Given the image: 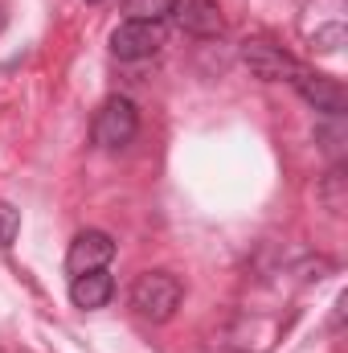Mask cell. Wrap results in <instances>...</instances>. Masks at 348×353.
Segmentation results:
<instances>
[{"label": "cell", "instance_id": "6da1fadb", "mask_svg": "<svg viewBox=\"0 0 348 353\" xmlns=\"http://www.w3.org/2000/svg\"><path fill=\"white\" fill-rule=\"evenodd\" d=\"M180 300H184V288H180V279H176L173 271H144L131 283V308L144 321H152V325L173 321Z\"/></svg>", "mask_w": 348, "mask_h": 353}, {"label": "cell", "instance_id": "7a4b0ae2", "mask_svg": "<svg viewBox=\"0 0 348 353\" xmlns=\"http://www.w3.org/2000/svg\"><path fill=\"white\" fill-rule=\"evenodd\" d=\"M135 132H140V107L131 99L115 94V99H107L98 107V115H94V144L98 148L119 152V148H127L135 140Z\"/></svg>", "mask_w": 348, "mask_h": 353}, {"label": "cell", "instance_id": "3957f363", "mask_svg": "<svg viewBox=\"0 0 348 353\" xmlns=\"http://www.w3.org/2000/svg\"><path fill=\"white\" fill-rule=\"evenodd\" d=\"M164 46V25L160 21H123L111 33V54L119 62H144L152 54H160Z\"/></svg>", "mask_w": 348, "mask_h": 353}, {"label": "cell", "instance_id": "277c9868", "mask_svg": "<svg viewBox=\"0 0 348 353\" xmlns=\"http://www.w3.org/2000/svg\"><path fill=\"white\" fill-rule=\"evenodd\" d=\"M291 87L299 90V99L307 103V107H316L320 115H332V119H345L348 111V90L336 83V79H328V74H316V70H295L291 74Z\"/></svg>", "mask_w": 348, "mask_h": 353}, {"label": "cell", "instance_id": "5b68a950", "mask_svg": "<svg viewBox=\"0 0 348 353\" xmlns=\"http://www.w3.org/2000/svg\"><path fill=\"white\" fill-rule=\"evenodd\" d=\"M242 62L250 66V74L262 79V83H291V74L299 70V62H295L283 46H274V41H266V37H250V41L242 46Z\"/></svg>", "mask_w": 348, "mask_h": 353}, {"label": "cell", "instance_id": "8992f818", "mask_svg": "<svg viewBox=\"0 0 348 353\" xmlns=\"http://www.w3.org/2000/svg\"><path fill=\"white\" fill-rule=\"evenodd\" d=\"M111 259H115V239H111L107 230H83V234L70 243V251H66V267H70V275L98 271V267H107Z\"/></svg>", "mask_w": 348, "mask_h": 353}, {"label": "cell", "instance_id": "52a82bcc", "mask_svg": "<svg viewBox=\"0 0 348 353\" xmlns=\"http://www.w3.org/2000/svg\"><path fill=\"white\" fill-rule=\"evenodd\" d=\"M173 17L188 37H217L221 33L217 0H173Z\"/></svg>", "mask_w": 348, "mask_h": 353}, {"label": "cell", "instance_id": "ba28073f", "mask_svg": "<svg viewBox=\"0 0 348 353\" xmlns=\"http://www.w3.org/2000/svg\"><path fill=\"white\" fill-rule=\"evenodd\" d=\"M111 296H115V279L107 275V267H98V271H83V275H74V283H70V300H74V308H102V304H111Z\"/></svg>", "mask_w": 348, "mask_h": 353}, {"label": "cell", "instance_id": "9c48e42d", "mask_svg": "<svg viewBox=\"0 0 348 353\" xmlns=\"http://www.w3.org/2000/svg\"><path fill=\"white\" fill-rule=\"evenodd\" d=\"M320 201H324L332 214H345V205H348V176H345L340 165L320 181Z\"/></svg>", "mask_w": 348, "mask_h": 353}, {"label": "cell", "instance_id": "30bf717a", "mask_svg": "<svg viewBox=\"0 0 348 353\" xmlns=\"http://www.w3.org/2000/svg\"><path fill=\"white\" fill-rule=\"evenodd\" d=\"M127 21H164L173 12V0H123Z\"/></svg>", "mask_w": 348, "mask_h": 353}, {"label": "cell", "instance_id": "8fae6325", "mask_svg": "<svg viewBox=\"0 0 348 353\" xmlns=\"http://www.w3.org/2000/svg\"><path fill=\"white\" fill-rule=\"evenodd\" d=\"M345 46V25L336 21V25H328V29H316V37H312V50H320V54H336Z\"/></svg>", "mask_w": 348, "mask_h": 353}, {"label": "cell", "instance_id": "7c38bea8", "mask_svg": "<svg viewBox=\"0 0 348 353\" xmlns=\"http://www.w3.org/2000/svg\"><path fill=\"white\" fill-rule=\"evenodd\" d=\"M17 230H21V210L8 205V201H0V247H12Z\"/></svg>", "mask_w": 348, "mask_h": 353}, {"label": "cell", "instance_id": "4fadbf2b", "mask_svg": "<svg viewBox=\"0 0 348 353\" xmlns=\"http://www.w3.org/2000/svg\"><path fill=\"white\" fill-rule=\"evenodd\" d=\"M4 25H8V17H4V4H0V29H4Z\"/></svg>", "mask_w": 348, "mask_h": 353}, {"label": "cell", "instance_id": "5bb4252c", "mask_svg": "<svg viewBox=\"0 0 348 353\" xmlns=\"http://www.w3.org/2000/svg\"><path fill=\"white\" fill-rule=\"evenodd\" d=\"M87 4H98V0H87Z\"/></svg>", "mask_w": 348, "mask_h": 353}]
</instances>
